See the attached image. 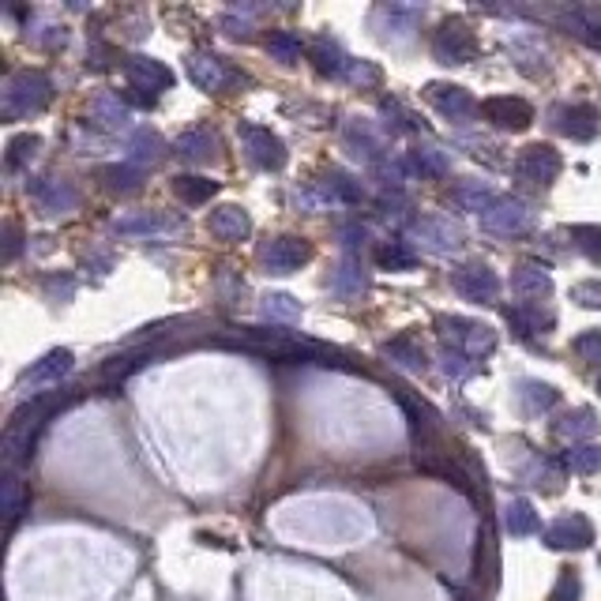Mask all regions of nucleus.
<instances>
[{
    "label": "nucleus",
    "mask_w": 601,
    "mask_h": 601,
    "mask_svg": "<svg viewBox=\"0 0 601 601\" xmlns=\"http://www.w3.org/2000/svg\"><path fill=\"white\" fill-rule=\"evenodd\" d=\"M263 260H267L271 271L286 275V271H293L297 263L309 260V245H301V241H293V237H282V241H275V245L263 252Z\"/></svg>",
    "instance_id": "nucleus-1"
},
{
    "label": "nucleus",
    "mask_w": 601,
    "mask_h": 601,
    "mask_svg": "<svg viewBox=\"0 0 601 601\" xmlns=\"http://www.w3.org/2000/svg\"><path fill=\"white\" fill-rule=\"evenodd\" d=\"M485 117L500 128H526L530 124V106L519 102V98H493L485 102Z\"/></svg>",
    "instance_id": "nucleus-2"
},
{
    "label": "nucleus",
    "mask_w": 601,
    "mask_h": 601,
    "mask_svg": "<svg viewBox=\"0 0 601 601\" xmlns=\"http://www.w3.org/2000/svg\"><path fill=\"white\" fill-rule=\"evenodd\" d=\"M556 170H560V158L553 155V147H530V151L519 158V173L530 177V181H549Z\"/></svg>",
    "instance_id": "nucleus-3"
},
{
    "label": "nucleus",
    "mask_w": 601,
    "mask_h": 601,
    "mask_svg": "<svg viewBox=\"0 0 601 601\" xmlns=\"http://www.w3.org/2000/svg\"><path fill=\"white\" fill-rule=\"evenodd\" d=\"M436 53H440L447 64L463 61V57H470V53H474V38H470L463 27H444V31H440V38H436Z\"/></svg>",
    "instance_id": "nucleus-4"
},
{
    "label": "nucleus",
    "mask_w": 601,
    "mask_h": 601,
    "mask_svg": "<svg viewBox=\"0 0 601 601\" xmlns=\"http://www.w3.org/2000/svg\"><path fill=\"white\" fill-rule=\"evenodd\" d=\"M545 538H549V545H590L594 534H590V523L575 515V519H560V523L549 526Z\"/></svg>",
    "instance_id": "nucleus-5"
},
{
    "label": "nucleus",
    "mask_w": 601,
    "mask_h": 601,
    "mask_svg": "<svg viewBox=\"0 0 601 601\" xmlns=\"http://www.w3.org/2000/svg\"><path fill=\"white\" fill-rule=\"evenodd\" d=\"M211 226H215V233H222V237H241V233L248 230V218L241 215L237 207H226Z\"/></svg>",
    "instance_id": "nucleus-6"
},
{
    "label": "nucleus",
    "mask_w": 601,
    "mask_h": 601,
    "mask_svg": "<svg viewBox=\"0 0 601 601\" xmlns=\"http://www.w3.org/2000/svg\"><path fill=\"white\" fill-rule=\"evenodd\" d=\"M68 365H72V357L68 354H49L38 369H34V380H57L61 372H68Z\"/></svg>",
    "instance_id": "nucleus-7"
},
{
    "label": "nucleus",
    "mask_w": 601,
    "mask_h": 601,
    "mask_svg": "<svg viewBox=\"0 0 601 601\" xmlns=\"http://www.w3.org/2000/svg\"><path fill=\"white\" fill-rule=\"evenodd\" d=\"M177 192H181L185 200L200 203L203 196H211V192H215V185H211V181H200V177H181V181H177Z\"/></svg>",
    "instance_id": "nucleus-8"
},
{
    "label": "nucleus",
    "mask_w": 601,
    "mask_h": 601,
    "mask_svg": "<svg viewBox=\"0 0 601 601\" xmlns=\"http://www.w3.org/2000/svg\"><path fill=\"white\" fill-rule=\"evenodd\" d=\"M508 526L515 530V534H526V530H534V511H530V504H515L511 508V515H508Z\"/></svg>",
    "instance_id": "nucleus-9"
},
{
    "label": "nucleus",
    "mask_w": 601,
    "mask_h": 601,
    "mask_svg": "<svg viewBox=\"0 0 601 601\" xmlns=\"http://www.w3.org/2000/svg\"><path fill=\"white\" fill-rule=\"evenodd\" d=\"M575 297H579L583 305H601V282H586V286H579Z\"/></svg>",
    "instance_id": "nucleus-10"
},
{
    "label": "nucleus",
    "mask_w": 601,
    "mask_h": 601,
    "mask_svg": "<svg viewBox=\"0 0 601 601\" xmlns=\"http://www.w3.org/2000/svg\"><path fill=\"white\" fill-rule=\"evenodd\" d=\"M594 463H598V455H590V447H579V455H571V466H575V470H590Z\"/></svg>",
    "instance_id": "nucleus-11"
},
{
    "label": "nucleus",
    "mask_w": 601,
    "mask_h": 601,
    "mask_svg": "<svg viewBox=\"0 0 601 601\" xmlns=\"http://www.w3.org/2000/svg\"><path fill=\"white\" fill-rule=\"evenodd\" d=\"M568 590L571 594L579 590V579H575V575H564V579H560V590L553 594V601H568Z\"/></svg>",
    "instance_id": "nucleus-12"
}]
</instances>
